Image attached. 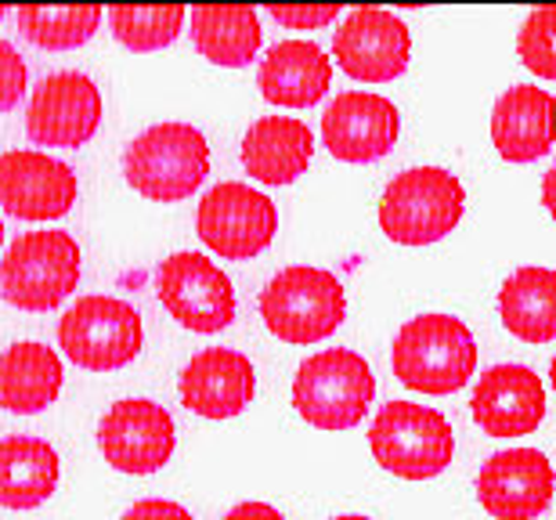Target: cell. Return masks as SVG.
<instances>
[{"mask_svg":"<svg viewBox=\"0 0 556 520\" xmlns=\"http://www.w3.org/2000/svg\"><path fill=\"white\" fill-rule=\"evenodd\" d=\"M18 26H22V37L43 51H73L98 33V26H102V8L98 4L22 8Z\"/></svg>","mask_w":556,"mask_h":520,"instance_id":"26","label":"cell"},{"mask_svg":"<svg viewBox=\"0 0 556 520\" xmlns=\"http://www.w3.org/2000/svg\"><path fill=\"white\" fill-rule=\"evenodd\" d=\"M546 416V391L528 365H495L473 391V419L488 437H525Z\"/></svg>","mask_w":556,"mask_h":520,"instance_id":"17","label":"cell"},{"mask_svg":"<svg viewBox=\"0 0 556 520\" xmlns=\"http://www.w3.org/2000/svg\"><path fill=\"white\" fill-rule=\"evenodd\" d=\"M549 380H553V391H556V358H553V365H549Z\"/></svg>","mask_w":556,"mask_h":520,"instance_id":"34","label":"cell"},{"mask_svg":"<svg viewBox=\"0 0 556 520\" xmlns=\"http://www.w3.org/2000/svg\"><path fill=\"white\" fill-rule=\"evenodd\" d=\"M80 282V246L70 231H26L0 261V293L18 312H51Z\"/></svg>","mask_w":556,"mask_h":520,"instance_id":"4","label":"cell"},{"mask_svg":"<svg viewBox=\"0 0 556 520\" xmlns=\"http://www.w3.org/2000/svg\"><path fill=\"white\" fill-rule=\"evenodd\" d=\"M160 304L192 333H220L236 322L231 279L203 253H174L155 271Z\"/></svg>","mask_w":556,"mask_h":520,"instance_id":"10","label":"cell"},{"mask_svg":"<svg viewBox=\"0 0 556 520\" xmlns=\"http://www.w3.org/2000/svg\"><path fill=\"white\" fill-rule=\"evenodd\" d=\"M109 26H113L116 40L127 51L149 54L163 51L166 43L177 40V33L185 26V8H113L109 11Z\"/></svg>","mask_w":556,"mask_h":520,"instance_id":"27","label":"cell"},{"mask_svg":"<svg viewBox=\"0 0 556 520\" xmlns=\"http://www.w3.org/2000/svg\"><path fill=\"white\" fill-rule=\"evenodd\" d=\"M124 520H192V513L170 499H141L124 513Z\"/></svg>","mask_w":556,"mask_h":520,"instance_id":"31","label":"cell"},{"mask_svg":"<svg viewBox=\"0 0 556 520\" xmlns=\"http://www.w3.org/2000/svg\"><path fill=\"white\" fill-rule=\"evenodd\" d=\"M466 192L459 177L441 167L397 174L380 199V228L402 246L441 242L463 220Z\"/></svg>","mask_w":556,"mask_h":520,"instance_id":"6","label":"cell"},{"mask_svg":"<svg viewBox=\"0 0 556 520\" xmlns=\"http://www.w3.org/2000/svg\"><path fill=\"white\" fill-rule=\"evenodd\" d=\"M402 119L391 98L372 91H343L321 113V141L343 163H372L394 149Z\"/></svg>","mask_w":556,"mask_h":520,"instance_id":"15","label":"cell"},{"mask_svg":"<svg viewBox=\"0 0 556 520\" xmlns=\"http://www.w3.org/2000/svg\"><path fill=\"white\" fill-rule=\"evenodd\" d=\"M192 43L214 65L242 69L261 51V18L253 8H195L192 11Z\"/></svg>","mask_w":556,"mask_h":520,"instance_id":"25","label":"cell"},{"mask_svg":"<svg viewBox=\"0 0 556 520\" xmlns=\"http://www.w3.org/2000/svg\"><path fill=\"white\" fill-rule=\"evenodd\" d=\"M174 419L149 397L116 402L98 423V448L119 473H155L174 456Z\"/></svg>","mask_w":556,"mask_h":520,"instance_id":"12","label":"cell"},{"mask_svg":"<svg viewBox=\"0 0 556 520\" xmlns=\"http://www.w3.org/2000/svg\"><path fill=\"white\" fill-rule=\"evenodd\" d=\"M22 94H26V62L8 40H0V113H11Z\"/></svg>","mask_w":556,"mask_h":520,"instance_id":"29","label":"cell"},{"mask_svg":"<svg viewBox=\"0 0 556 520\" xmlns=\"http://www.w3.org/2000/svg\"><path fill=\"white\" fill-rule=\"evenodd\" d=\"M498 315L509 333L525 344L556 340V271L520 268L509 275L498 293Z\"/></svg>","mask_w":556,"mask_h":520,"instance_id":"24","label":"cell"},{"mask_svg":"<svg viewBox=\"0 0 556 520\" xmlns=\"http://www.w3.org/2000/svg\"><path fill=\"white\" fill-rule=\"evenodd\" d=\"M477 499L495 520H535L553 499V467L535 448L498 452L481 467Z\"/></svg>","mask_w":556,"mask_h":520,"instance_id":"16","label":"cell"},{"mask_svg":"<svg viewBox=\"0 0 556 520\" xmlns=\"http://www.w3.org/2000/svg\"><path fill=\"white\" fill-rule=\"evenodd\" d=\"M492 141L509 163L546 156L556 141V102L542 87H509L492 109Z\"/></svg>","mask_w":556,"mask_h":520,"instance_id":"19","label":"cell"},{"mask_svg":"<svg viewBox=\"0 0 556 520\" xmlns=\"http://www.w3.org/2000/svg\"><path fill=\"white\" fill-rule=\"evenodd\" d=\"M102 124V91L84 73H54L29 98L26 135L48 149H76Z\"/></svg>","mask_w":556,"mask_h":520,"instance_id":"11","label":"cell"},{"mask_svg":"<svg viewBox=\"0 0 556 520\" xmlns=\"http://www.w3.org/2000/svg\"><path fill=\"white\" fill-rule=\"evenodd\" d=\"M348 315V296L332 271L293 264L282 268L261 293V318L282 344H318L332 337Z\"/></svg>","mask_w":556,"mask_h":520,"instance_id":"2","label":"cell"},{"mask_svg":"<svg viewBox=\"0 0 556 520\" xmlns=\"http://www.w3.org/2000/svg\"><path fill=\"white\" fill-rule=\"evenodd\" d=\"M337 65L351 80L362 84H387L408 69V54H413V37H408L405 22L383 8H354L340 22L337 40Z\"/></svg>","mask_w":556,"mask_h":520,"instance_id":"13","label":"cell"},{"mask_svg":"<svg viewBox=\"0 0 556 520\" xmlns=\"http://www.w3.org/2000/svg\"><path fill=\"white\" fill-rule=\"evenodd\" d=\"M271 18L278 26H289V29H318V26H329L337 22L340 8L337 4H326V8H268Z\"/></svg>","mask_w":556,"mask_h":520,"instance_id":"30","label":"cell"},{"mask_svg":"<svg viewBox=\"0 0 556 520\" xmlns=\"http://www.w3.org/2000/svg\"><path fill=\"white\" fill-rule=\"evenodd\" d=\"M337 520H369V517H362V513H348V517H337Z\"/></svg>","mask_w":556,"mask_h":520,"instance_id":"35","label":"cell"},{"mask_svg":"<svg viewBox=\"0 0 556 520\" xmlns=\"http://www.w3.org/2000/svg\"><path fill=\"white\" fill-rule=\"evenodd\" d=\"M517 54L542 80H556V8H539L517 33Z\"/></svg>","mask_w":556,"mask_h":520,"instance_id":"28","label":"cell"},{"mask_svg":"<svg viewBox=\"0 0 556 520\" xmlns=\"http://www.w3.org/2000/svg\"><path fill=\"white\" fill-rule=\"evenodd\" d=\"M369 448L383 470L405 481H427L452 462L455 434L448 419L427 405L391 402L376 416L369 430Z\"/></svg>","mask_w":556,"mask_h":520,"instance_id":"7","label":"cell"},{"mask_svg":"<svg viewBox=\"0 0 556 520\" xmlns=\"http://www.w3.org/2000/svg\"><path fill=\"white\" fill-rule=\"evenodd\" d=\"M8 15V8H0V18H4Z\"/></svg>","mask_w":556,"mask_h":520,"instance_id":"37","label":"cell"},{"mask_svg":"<svg viewBox=\"0 0 556 520\" xmlns=\"http://www.w3.org/2000/svg\"><path fill=\"white\" fill-rule=\"evenodd\" d=\"M332 84V62L311 40H286L261 59L257 87L271 105L307 109L326 98Z\"/></svg>","mask_w":556,"mask_h":520,"instance_id":"20","label":"cell"},{"mask_svg":"<svg viewBox=\"0 0 556 520\" xmlns=\"http://www.w3.org/2000/svg\"><path fill=\"white\" fill-rule=\"evenodd\" d=\"M225 520H286V517L278 513L275 506H268V503H242Z\"/></svg>","mask_w":556,"mask_h":520,"instance_id":"32","label":"cell"},{"mask_svg":"<svg viewBox=\"0 0 556 520\" xmlns=\"http://www.w3.org/2000/svg\"><path fill=\"white\" fill-rule=\"evenodd\" d=\"M62 391V362L43 344H15L0 354V408L15 416L43 413Z\"/></svg>","mask_w":556,"mask_h":520,"instance_id":"23","label":"cell"},{"mask_svg":"<svg viewBox=\"0 0 556 520\" xmlns=\"http://www.w3.org/2000/svg\"><path fill=\"white\" fill-rule=\"evenodd\" d=\"M257 394V372L247 354L228 347L199 351L181 372V402L203 419H231Z\"/></svg>","mask_w":556,"mask_h":520,"instance_id":"18","label":"cell"},{"mask_svg":"<svg viewBox=\"0 0 556 520\" xmlns=\"http://www.w3.org/2000/svg\"><path fill=\"white\" fill-rule=\"evenodd\" d=\"M394 376L419 394H452L470 383L477 344L459 318L419 315L394 337Z\"/></svg>","mask_w":556,"mask_h":520,"instance_id":"1","label":"cell"},{"mask_svg":"<svg viewBox=\"0 0 556 520\" xmlns=\"http://www.w3.org/2000/svg\"><path fill=\"white\" fill-rule=\"evenodd\" d=\"M127 185L152 203L188 199L210 174V145L192 124H155L127 145Z\"/></svg>","mask_w":556,"mask_h":520,"instance_id":"3","label":"cell"},{"mask_svg":"<svg viewBox=\"0 0 556 520\" xmlns=\"http://www.w3.org/2000/svg\"><path fill=\"white\" fill-rule=\"evenodd\" d=\"M0 242H4V220H0Z\"/></svg>","mask_w":556,"mask_h":520,"instance_id":"36","label":"cell"},{"mask_svg":"<svg viewBox=\"0 0 556 520\" xmlns=\"http://www.w3.org/2000/svg\"><path fill=\"white\" fill-rule=\"evenodd\" d=\"M76 174L70 163L37 149H11L0 156V206L22 220H54L76 203Z\"/></svg>","mask_w":556,"mask_h":520,"instance_id":"14","label":"cell"},{"mask_svg":"<svg viewBox=\"0 0 556 520\" xmlns=\"http://www.w3.org/2000/svg\"><path fill=\"white\" fill-rule=\"evenodd\" d=\"M195 231L225 261H250L271 246L278 231V210L264 192L242 181L210 188L199 203Z\"/></svg>","mask_w":556,"mask_h":520,"instance_id":"9","label":"cell"},{"mask_svg":"<svg viewBox=\"0 0 556 520\" xmlns=\"http://www.w3.org/2000/svg\"><path fill=\"white\" fill-rule=\"evenodd\" d=\"M315 156V135L296 116H264L242 138V167L261 185H293Z\"/></svg>","mask_w":556,"mask_h":520,"instance_id":"21","label":"cell"},{"mask_svg":"<svg viewBox=\"0 0 556 520\" xmlns=\"http://www.w3.org/2000/svg\"><path fill=\"white\" fill-rule=\"evenodd\" d=\"M542 203H546V210H549L553 220H556V167L546 174V181H542Z\"/></svg>","mask_w":556,"mask_h":520,"instance_id":"33","label":"cell"},{"mask_svg":"<svg viewBox=\"0 0 556 520\" xmlns=\"http://www.w3.org/2000/svg\"><path fill=\"white\" fill-rule=\"evenodd\" d=\"M59 489V456L48 441L11 434L0 441V506L37 510Z\"/></svg>","mask_w":556,"mask_h":520,"instance_id":"22","label":"cell"},{"mask_svg":"<svg viewBox=\"0 0 556 520\" xmlns=\"http://www.w3.org/2000/svg\"><path fill=\"white\" fill-rule=\"evenodd\" d=\"M376 380L369 362L358 351L329 347L318 351L296 369L293 405L318 430H351L372 405Z\"/></svg>","mask_w":556,"mask_h":520,"instance_id":"5","label":"cell"},{"mask_svg":"<svg viewBox=\"0 0 556 520\" xmlns=\"http://www.w3.org/2000/svg\"><path fill=\"white\" fill-rule=\"evenodd\" d=\"M144 340L141 315L116 296H80L59 322L65 358L91 372L124 369L138 358Z\"/></svg>","mask_w":556,"mask_h":520,"instance_id":"8","label":"cell"}]
</instances>
